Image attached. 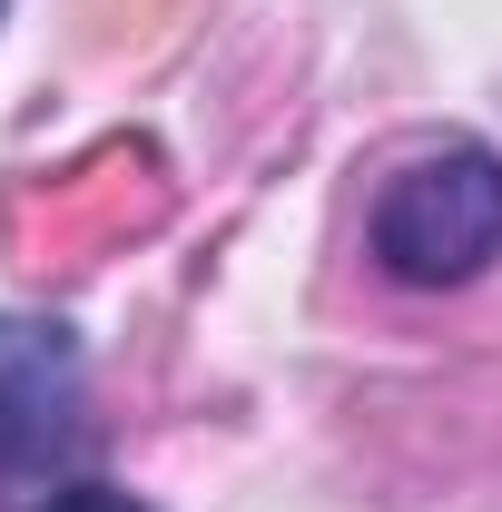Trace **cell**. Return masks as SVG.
Masks as SVG:
<instances>
[{"label": "cell", "instance_id": "obj_1", "mask_svg": "<svg viewBox=\"0 0 502 512\" xmlns=\"http://www.w3.org/2000/svg\"><path fill=\"white\" fill-rule=\"evenodd\" d=\"M365 247L394 286H473L502 256V158L483 138H443L384 178Z\"/></svg>", "mask_w": 502, "mask_h": 512}, {"label": "cell", "instance_id": "obj_3", "mask_svg": "<svg viewBox=\"0 0 502 512\" xmlns=\"http://www.w3.org/2000/svg\"><path fill=\"white\" fill-rule=\"evenodd\" d=\"M40 512H148V503H128L119 483H69V493H50Z\"/></svg>", "mask_w": 502, "mask_h": 512}, {"label": "cell", "instance_id": "obj_2", "mask_svg": "<svg viewBox=\"0 0 502 512\" xmlns=\"http://www.w3.org/2000/svg\"><path fill=\"white\" fill-rule=\"evenodd\" d=\"M79 434V345L40 316H0V493Z\"/></svg>", "mask_w": 502, "mask_h": 512}]
</instances>
